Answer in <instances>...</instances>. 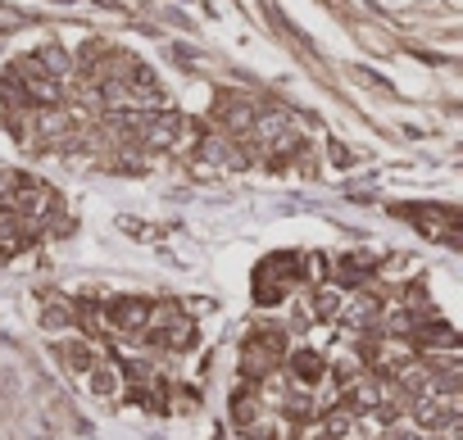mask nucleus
<instances>
[{"label": "nucleus", "instance_id": "nucleus-2", "mask_svg": "<svg viewBox=\"0 0 463 440\" xmlns=\"http://www.w3.org/2000/svg\"><path fill=\"white\" fill-rule=\"evenodd\" d=\"M305 304H309L314 323H336V314H341V304H345V291H336V286H314Z\"/></svg>", "mask_w": 463, "mask_h": 440}, {"label": "nucleus", "instance_id": "nucleus-3", "mask_svg": "<svg viewBox=\"0 0 463 440\" xmlns=\"http://www.w3.org/2000/svg\"><path fill=\"white\" fill-rule=\"evenodd\" d=\"M87 381H91V395H100V399H114V395L123 390V377H118L114 363H96V368L87 372Z\"/></svg>", "mask_w": 463, "mask_h": 440}, {"label": "nucleus", "instance_id": "nucleus-4", "mask_svg": "<svg viewBox=\"0 0 463 440\" xmlns=\"http://www.w3.org/2000/svg\"><path fill=\"white\" fill-rule=\"evenodd\" d=\"M42 327H46V332H64V336H69V332H73V300H69V304H51V309L42 314Z\"/></svg>", "mask_w": 463, "mask_h": 440}, {"label": "nucleus", "instance_id": "nucleus-1", "mask_svg": "<svg viewBox=\"0 0 463 440\" xmlns=\"http://www.w3.org/2000/svg\"><path fill=\"white\" fill-rule=\"evenodd\" d=\"M282 372H287V381H296L300 390H318V386L327 381V354H318V350H309V345L287 350Z\"/></svg>", "mask_w": 463, "mask_h": 440}]
</instances>
